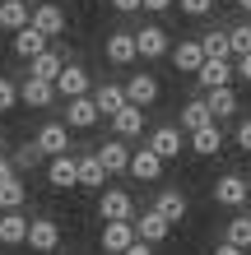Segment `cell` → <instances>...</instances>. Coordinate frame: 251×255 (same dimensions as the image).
Instances as JSON below:
<instances>
[{"label":"cell","instance_id":"1","mask_svg":"<svg viewBox=\"0 0 251 255\" xmlns=\"http://www.w3.org/2000/svg\"><path fill=\"white\" fill-rule=\"evenodd\" d=\"M144 148H154L163 162H172V158H182V148H186V130L182 126H154L144 134Z\"/></svg>","mask_w":251,"mask_h":255},{"label":"cell","instance_id":"2","mask_svg":"<svg viewBox=\"0 0 251 255\" xmlns=\"http://www.w3.org/2000/svg\"><path fill=\"white\" fill-rule=\"evenodd\" d=\"M251 200V181L242 172H228V176H219L214 181V204H224V209H247Z\"/></svg>","mask_w":251,"mask_h":255},{"label":"cell","instance_id":"3","mask_svg":"<svg viewBox=\"0 0 251 255\" xmlns=\"http://www.w3.org/2000/svg\"><path fill=\"white\" fill-rule=\"evenodd\" d=\"M28 28H37L47 42H61V33H65V9L56 5V0H37L33 5V23Z\"/></svg>","mask_w":251,"mask_h":255},{"label":"cell","instance_id":"4","mask_svg":"<svg viewBox=\"0 0 251 255\" xmlns=\"http://www.w3.org/2000/svg\"><path fill=\"white\" fill-rule=\"evenodd\" d=\"M28 251H37V255H51L56 246H61V223L56 218H28Z\"/></svg>","mask_w":251,"mask_h":255},{"label":"cell","instance_id":"5","mask_svg":"<svg viewBox=\"0 0 251 255\" xmlns=\"http://www.w3.org/2000/svg\"><path fill=\"white\" fill-rule=\"evenodd\" d=\"M98 218L102 223H130V218H135V200H130V190H102L98 195Z\"/></svg>","mask_w":251,"mask_h":255},{"label":"cell","instance_id":"6","mask_svg":"<svg viewBox=\"0 0 251 255\" xmlns=\"http://www.w3.org/2000/svg\"><path fill=\"white\" fill-rule=\"evenodd\" d=\"M47 186H51V190H75V186H79V158H75V153L47 158Z\"/></svg>","mask_w":251,"mask_h":255},{"label":"cell","instance_id":"7","mask_svg":"<svg viewBox=\"0 0 251 255\" xmlns=\"http://www.w3.org/2000/svg\"><path fill=\"white\" fill-rule=\"evenodd\" d=\"M121 88H126V102H130V107H154L158 93H163V88H158V79H154L149 70H135Z\"/></svg>","mask_w":251,"mask_h":255},{"label":"cell","instance_id":"8","mask_svg":"<svg viewBox=\"0 0 251 255\" xmlns=\"http://www.w3.org/2000/svg\"><path fill=\"white\" fill-rule=\"evenodd\" d=\"M135 56L140 61H163L168 56V28H158V23L135 28Z\"/></svg>","mask_w":251,"mask_h":255},{"label":"cell","instance_id":"9","mask_svg":"<svg viewBox=\"0 0 251 255\" xmlns=\"http://www.w3.org/2000/svg\"><path fill=\"white\" fill-rule=\"evenodd\" d=\"M88 88H93V74L79 61H65V70L56 74V98H84Z\"/></svg>","mask_w":251,"mask_h":255},{"label":"cell","instance_id":"10","mask_svg":"<svg viewBox=\"0 0 251 255\" xmlns=\"http://www.w3.org/2000/svg\"><path fill=\"white\" fill-rule=\"evenodd\" d=\"M61 121L70 126V130H93L102 116H98V107H93V98H65V107H61Z\"/></svg>","mask_w":251,"mask_h":255},{"label":"cell","instance_id":"11","mask_svg":"<svg viewBox=\"0 0 251 255\" xmlns=\"http://www.w3.org/2000/svg\"><path fill=\"white\" fill-rule=\"evenodd\" d=\"M33 144H37V153H42V158L70 153V126H65V121H47V126L33 134Z\"/></svg>","mask_w":251,"mask_h":255},{"label":"cell","instance_id":"12","mask_svg":"<svg viewBox=\"0 0 251 255\" xmlns=\"http://www.w3.org/2000/svg\"><path fill=\"white\" fill-rule=\"evenodd\" d=\"M93 158L102 162V172H107V176H126V167H130V144L126 139H102L93 148Z\"/></svg>","mask_w":251,"mask_h":255},{"label":"cell","instance_id":"13","mask_svg":"<svg viewBox=\"0 0 251 255\" xmlns=\"http://www.w3.org/2000/svg\"><path fill=\"white\" fill-rule=\"evenodd\" d=\"M233 79H238V70H233V61H214V56H205L200 70H196V84L210 93V88H233Z\"/></svg>","mask_w":251,"mask_h":255},{"label":"cell","instance_id":"14","mask_svg":"<svg viewBox=\"0 0 251 255\" xmlns=\"http://www.w3.org/2000/svg\"><path fill=\"white\" fill-rule=\"evenodd\" d=\"M135 237L149 242V246H163L168 237H172V223L158 214V209H144V214H135Z\"/></svg>","mask_w":251,"mask_h":255},{"label":"cell","instance_id":"15","mask_svg":"<svg viewBox=\"0 0 251 255\" xmlns=\"http://www.w3.org/2000/svg\"><path fill=\"white\" fill-rule=\"evenodd\" d=\"M102 56H107L112 65H135V33L130 28H116V33H107V42H102Z\"/></svg>","mask_w":251,"mask_h":255},{"label":"cell","instance_id":"16","mask_svg":"<svg viewBox=\"0 0 251 255\" xmlns=\"http://www.w3.org/2000/svg\"><path fill=\"white\" fill-rule=\"evenodd\" d=\"M126 176H135V181H158L163 176V158L154 153V148H130V167H126Z\"/></svg>","mask_w":251,"mask_h":255},{"label":"cell","instance_id":"17","mask_svg":"<svg viewBox=\"0 0 251 255\" xmlns=\"http://www.w3.org/2000/svg\"><path fill=\"white\" fill-rule=\"evenodd\" d=\"M33 23V5L28 0H0V33H23V28Z\"/></svg>","mask_w":251,"mask_h":255},{"label":"cell","instance_id":"18","mask_svg":"<svg viewBox=\"0 0 251 255\" xmlns=\"http://www.w3.org/2000/svg\"><path fill=\"white\" fill-rule=\"evenodd\" d=\"M140 134H144V107H130V102H126V107L112 116V139L130 144V139H140Z\"/></svg>","mask_w":251,"mask_h":255},{"label":"cell","instance_id":"19","mask_svg":"<svg viewBox=\"0 0 251 255\" xmlns=\"http://www.w3.org/2000/svg\"><path fill=\"white\" fill-rule=\"evenodd\" d=\"M130 242H135V218H130V223H102V237H98V246L107 251V255H121Z\"/></svg>","mask_w":251,"mask_h":255},{"label":"cell","instance_id":"20","mask_svg":"<svg viewBox=\"0 0 251 255\" xmlns=\"http://www.w3.org/2000/svg\"><path fill=\"white\" fill-rule=\"evenodd\" d=\"M205 107H210V116H214V126H224V121H233V116H238V93H233V88H210V93H205Z\"/></svg>","mask_w":251,"mask_h":255},{"label":"cell","instance_id":"21","mask_svg":"<svg viewBox=\"0 0 251 255\" xmlns=\"http://www.w3.org/2000/svg\"><path fill=\"white\" fill-rule=\"evenodd\" d=\"M186 148L196 158H214L219 148H224V126H205V130H196V134H186Z\"/></svg>","mask_w":251,"mask_h":255},{"label":"cell","instance_id":"22","mask_svg":"<svg viewBox=\"0 0 251 255\" xmlns=\"http://www.w3.org/2000/svg\"><path fill=\"white\" fill-rule=\"evenodd\" d=\"M88 98H93L98 116H107V121H112V116H116V112L126 107V88H121V84H98V88H93Z\"/></svg>","mask_w":251,"mask_h":255},{"label":"cell","instance_id":"23","mask_svg":"<svg viewBox=\"0 0 251 255\" xmlns=\"http://www.w3.org/2000/svg\"><path fill=\"white\" fill-rule=\"evenodd\" d=\"M19 102H23V107H51V102H56V84L28 74V79L19 84Z\"/></svg>","mask_w":251,"mask_h":255},{"label":"cell","instance_id":"24","mask_svg":"<svg viewBox=\"0 0 251 255\" xmlns=\"http://www.w3.org/2000/svg\"><path fill=\"white\" fill-rule=\"evenodd\" d=\"M65 70V56H61V47H47L42 56H33V61H28V74H33V79H47V84H56V74Z\"/></svg>","mask_w":251,"mask_h":255},{"label":"cell","instance_id":"25","mask_svg":"<svg viewBox=\"0 0 251 255\" xmlns=\"http://www.w3.org/2000/svg\"><path fill=\"white\" fill-rule=\"evenodd\" d=\"M154 209H158V214H163V218L172 223V228H177V223L186 218V195L177 190V186H163V190L154 195Z\"/></svg>","mask_w":251,"mask_h":255},{"label":"cell","instance_id":"26","mask_svg":"<svg viewBox=\"0 0 251 255\" xmlns=\"http://www.w3.org/2000/svg\"><path fill=\"white\" fill-rule=\"evenodd\" d=\"M51 42L37 33V28H23V33H14V42H9V51H14V61H33V56H42Z\"/></svg>","mask_w":251,"mask_h":255},{"label":"cell","instance_id":"27","mask_svg":"<svg viewBox=\"0 0 251 255\" xmlns=\"http://www.w3.org/2000/svg\"><path fill=\"white\" fill-rule=\"evenodd\" d=\"M23 242H28V218H23V209L0 214V246H23Z\"/></svg>","mask_w":251,"mask_h":255},{"label":"cell","instance_id":"28","mask_svg":"<svg viewBox=\"0 0 251 255\" xmlns=\"http://www.w3.org/2000/svg\"><path fill=\"white\" fill-rule=\"evenodd\" d=\"M182 126L186 134H196V130H205V126H214V116H210V107H205V98H191V102H182Z\"/></svg>","mask_w":251,"mask_h":255},{"label":"cell","instance_id":"29","mask_svg":"<svg viewBox=\"0 0 251 255\" xmlns=\"http://www.w3.org/2000/svg\"><path fill=\"white\" fill-rule=\"evenodd\" d=\"M200 61H205V51H200V42H196V37H186V42H177V47H172V65L182 70V74H196Z\"/></svg>","mask_w":251,"mask_h":255},{"label":"cell","instance_id":"30","mask_svg":"<svg viewBox=\"0 0 251 255\" xmlns=\"http://www.w3.org/2000/svg\"><path fill=\"white\" fill-rule=\"evenodd\" d=\"M28 200V186H23V176L14 172L9 181H0V214H14V209H23Z\"/></svg>","mask_w":251,"mask_h":255},{"label":"cell","instance_id":"31","mask_svg":"<svg viewBox=\"0 0 251 255\" xmlns=\"http://www.w3.org/2000/svg\"><path fill=\"white\" fill-rule=\"evenodd\" d=\"M224 242L228 246H251V214H242V209H238V218H228V228H224Z\"/></svg>","mask_w":251,"mask_h":255},{"label":"cell","instance_id":"32","mask_svg":"<svg viewBox=\"0 0 251 255\" xmlns=\"http://www.w3.org/2000/svg\"><path fill=\"white\" fill-rule=\"evenodd\" d=\"M200 51L214 56V61H233V51H228V28H210V33L200 37Z\"/></svg>","mask_w":251,"mask_h":255},{"label":"cell","instance_id":"33","mask_svg":"<svg viewBox=\"0 0 251 255\" xmlns=\"http://www.w3.org/2000/svg\"><path fill=\"white\" fill-rule=\"evenodd\" d=\"M79 186H88V190H102V186H107V172H102V162L93 153L79 158Z\"/></svg>","mask_w":251,"mask_h":255},{"label":"cell","instance_id":"34","mask_svg":"<svg viewBox=\"0 0 251 255\" xmlns=\"http://www.w3.org/2000/svg\"><path fill=\"white\" fill-rule=\"evenodd\" d=\"M9 162H14V172H19V176H28V172H33L37 162H42V153H37V144L28 139V144H19V148L9 153Z\"/></svg>","mask_w":251,"mask_h":255},{"label":"cell","instance_id":"35","mask_svg":"<svg viewBox=\"0 0 251 255\" xmlns=\"http://www.w3.org/2000/svg\"><path fill=\"white\" fill-rule=\"evenodd\" d=\"M228 51H233V61L251 51V23H238V28H228Z\"/></svg>","mask_w":251,"mask_h":255},{"label":"cell","instance_id":"36","mask_svg":"<svg viewBox=\"0 0 251 255\" xmlns=\"http://www.w3.org/2000/svg\"><path fill=\"white\" fill-rule=\"evenodd\" d=\"M14 107H19V84L0 74V116H5V112H14Z\"/></svg>","mask_w":251,"mask_h":255},{"label":"cell","instance_id":"37","mask_svg":"<svg viewBox=\"0 0 251 255\" xmlns=\"http://www.w3.org/2000/svg\"><path fill=\"white\" fill-rule=\"evenodd\" d=\"M177 9L186 19H205V14H214V0H177Z\"/></svg>","mask_w":251,"mask_h":255},{"label":"cell","instance_id":"38","mask_svg":"<svg viewBox=\"0 0 251 255\" xmlns=\"http://www.w3.org/2000/svg\"><path fill=\"white\" fill-rule=\"evenodd\" d=\"M233 144H238L242 153H251V116H242V121H238V130H233Z\"/></svg>","mask_w":251,"mask_h":255},{"label":"cell","instance_id":"39","mask_svg":"<svg viewBox=\"0 0 251 255\" xmlns=\"http://www.w3.org/2000/svg\"><path fill=\"white\" fill-rule=\"evenodd\" d=\"M233 70H238V79H242V84H251V51L238 56V61H233Z\"/></svg>","mask_w":251,"mask_h":255},{"label":"cell","instance_id":"40","mask_svg":"<svg viewBox=\"0 0 251 255\" xmlns=\"http://www.w3.org/2000/svg\"><path fill=\"white\" fill-rule=\"evenodd\" d=\"M177 0H140V9H149V14H163V9H172Z\"/></svg>","mask_w":251,"mask_h":255},{"label":"cell","instance_id":"41","mask_svg":"<svg viewBox=\"0 0 251 255\" xmlns=\"http://www.w3.org/2000/svg\"><path fill=\"white\" fill-rule=\"evenodd\" d=\"M121 255H154V246H149V242H140V237H135V242H130V246L121 251Z\"/></svg>","mask_w":251,"mask_h":255},{"label":"cell","instance_id":"42","mask_svg":"<svg viewBox=\"0 0 251 255\" xmlns=\"http://www.w3.org/2000/svg\"><path fill=\"white\" fill-rule=\"evenodd\" d=\"M107 5H112L116 14H135V9H140V0H107Z\"/></svg>","mask_w":251,"mask_h":255},{"label":"cell","instance_id":"43","mask_svg":"<svg viewBox=\"0 0 251 255\" xmlns=\"http://www.w3.org/2000/svg\"><path fill=\"white\" fill-rule=\"evenodd\" d=\"M214 255H247V251H242V246H228V242H219V246H214Z\"/></svg>","mask_w":251,"mask_h":255},{"label":"cell","instance_id":"44","mask_svg":"<svg viewBox=\"0 0 251 255\" xmlns=\"http://www.w3.org/2000/svg\"><path fill=\"white\" fill-rule=\"evenodd\" d=\"M9 176H14V162H9L5 153H0V181H9Z\"/></svg>","mask_w":251,"mask_h":255},{"label":"cell","instance_id":"45","mask_svg":"<svg viewBox=\"0 0 251 255\" xmlns=\"http://www.w3.org/2000/svg\"><path fill=\"white\" fill-rule=\"evenodd\" d=\"M233 5H238V9H242V14H251V0H233Z\"/></svg>","mask_w":251,"mask_h":255},{"label":"cell","instance_id":"46","mask_svg":"<svg viewBox=\"0 0 251 255\" xmlns=\"http://www.w3.org/2000/svg\"><path fill=\"white\" fill-rule=\"evenodd\" d=\"M247 255H251V246H247Z\"/></svg>","mask_w":251,"mask_h":255},{"label":"cell","instance_id":"47","mask_svg":"<svg viewBox=\"0 0 251 255\" xmlns=\"http://www.w3.org/2000/svg\"><path fill=\"white\" fill-rule=\"evenodd\" d=\"M247 204H251V200H247Z\"/></svg>","mask_w":251,"mask_h":255}]
</instances>
